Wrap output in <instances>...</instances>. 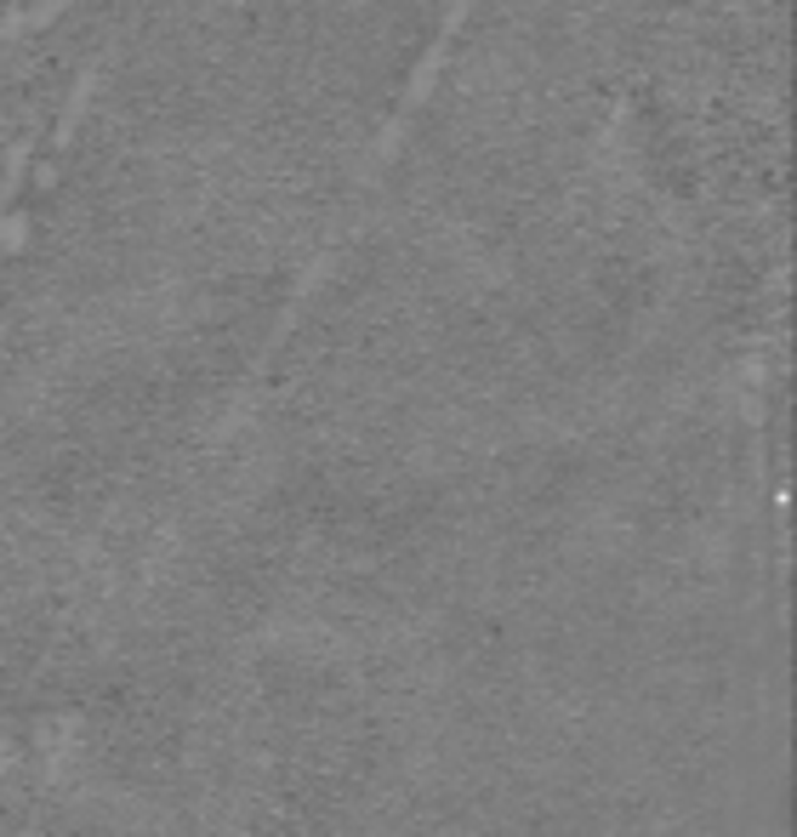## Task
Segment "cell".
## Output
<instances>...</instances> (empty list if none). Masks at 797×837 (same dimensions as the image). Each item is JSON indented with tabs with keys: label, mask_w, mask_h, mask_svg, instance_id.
<instances>
[{
	"label": "cell",
	"mask_w": 797,
	"mask_h": 837,
	"mask_svg": "<svg viewBox=\"0 0 797 837\" xmlns=\"http://www.w3.org/2000/svg\"><path fill=\"white\" fill-rule=\"evenodd\" d=\"M58 12H63V0H40V7H35L29 18H12L7 29H40V23H52Z\"/></svg>",
	"instance_id": "3957f363"
},
{
	"label": "cell",
	"mask_w": 797,
	"mask_h": 837,
	"mask_svg": "<svg viewBox=\"0 0 797 837\" xmlns=\"http://www.w3.org/2000/svg\"><path fill=\"white\" fill-rule=\"evenodd\" d=\"M29 160H35V142L18 137L12 155H7V166H0V234H7L12 206H18V194H23V183H29Z\"/></svg>",
	"instance_id": "6da1fadb"
},
{
	"label": "cell",
	"mask_w": 797,
	"mask_h": 837,
	"mask_svg": "<svg viewBox=\"0 0 797 837\" xmlns=\"http://www.w3.org/2000/svg\"><path fill=\"white\" fill-rule=\"evenodd\" d=\"M97 80H104V58H97V63L75 80L69 104H63V115H58V126H52V142H58V149H63V142L80 131V120H86V109H91V97H97Z\"/></svg>",
	"instance_id": "7a4b0ae2"
}]
</instances>
